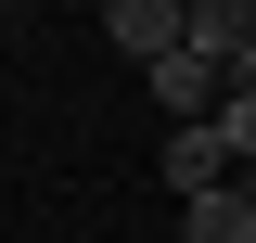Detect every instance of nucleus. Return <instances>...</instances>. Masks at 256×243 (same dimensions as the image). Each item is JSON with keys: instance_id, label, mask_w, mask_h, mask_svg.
Returning a JSON list of instances; mask_svg holds the SVG:
<instances>
[{"instance_id": "obj_1", "label": "nucleus", "mask_w": 256, "mask_h": 243, "mask_svg": "<svg viewBox=\"0 0 256 243\" xmlns=\"http://www.w3.org/2000/svg\"><path fill=\"white\" fill-rule=\"evenodd\" d=\"M244 154H256V90H230L205 128L166 141V192H218V180H244Z\"/></svg>"}, {"instance_id": "obj_3", "label": "nucleus", "mask_w": 256, "mask_h": 243, "mask_svg": "<svg viewBox=\"0 0 256 243\" xmlns=\"http://www.w3.org/2000/svg\"><path fill=\"white\" fill-rule=\"evenodd\" d=\"M180 243H256V192H244V180L180 192Z\"/></svg>"}, {"instance_id": "obj_4", "label": "nucleus", "mask_w": 256, "mask_h": 243, "mask_svg": "<svg viewBox=\"0 0 256 243\" xmlns=\"http://www.w3.org/2000/svg\"><path fill=\"white\" fill-rule=\"evenodd\" d=\"M102 38H116L128 64H166V52H180V0H116V13H102Z\"/></svg>"}, {"instance_id": "obj_2", "label": "nucleus", "mask_w": 256, "mask_h": 243, "mask_svg": "<svg viewBox=\"0 0 256 243\" xmlns=\"http://www.w3.org/2000/svg\"><path fill=\"white\" fill-rule=\"evenodd\" d=\"M180 52L218 90H256V0H180Z\"/></svg>"}, {"instance_id": "obj_5", "label": "nucleus", "mask_w": 256, "mask_h": 243, "mask_svg": "<svg viewBox=\"0 0 256 243\" xmlns=\"http://www.w3.org/2000/svg\"><path fill=\"white\" fill-rule=\"evenodd\" d=\"M141 77H154V102H166V116H180V128H205V116H218V77H205V64H192V52H166V64H141Z\"/></svg>"}]
</instances>
